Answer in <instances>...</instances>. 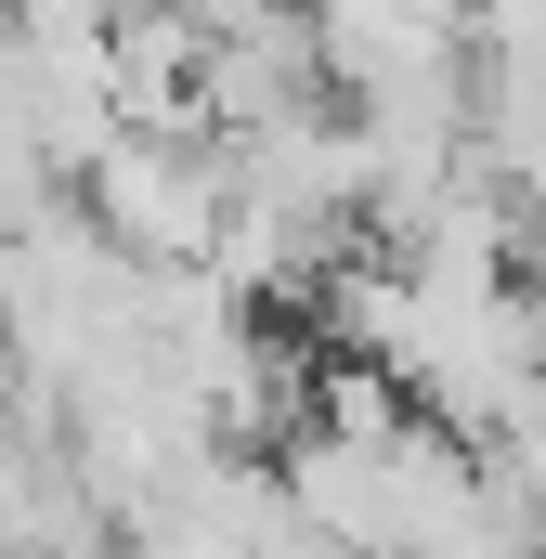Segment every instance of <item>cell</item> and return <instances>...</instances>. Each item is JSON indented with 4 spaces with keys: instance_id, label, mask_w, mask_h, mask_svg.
Wrapping results in <instances>:
<instances>
[{
    "instance_id": "6da1fadb",
    "label": "cell",
    "mask_w": 546,
    "mask_h": 559,
    "mask_svg": "<svg viewBox=\"0 0 546 559\" xmlns=\"http://www.w3.org/2000/svg\"><path fill=\"white\" fill-rule=\"evenodd\" d=\"M79 222L131 274H195L222 235V143L209 131H118L79 169Z\"/></svg>"
}]
</instances>
